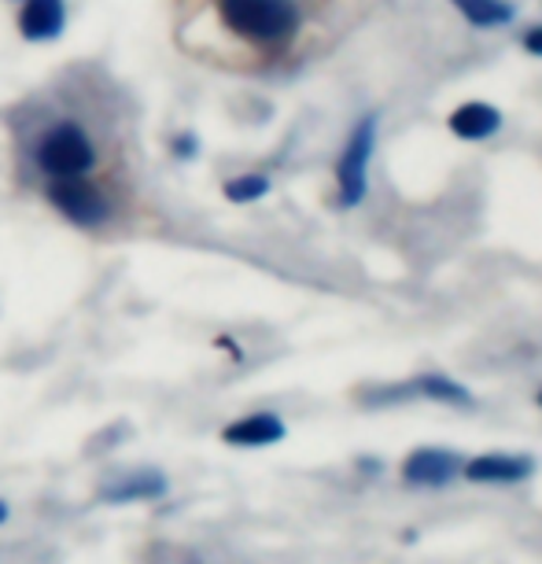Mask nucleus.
<instances>
[{"instance_id":"obj_6","label":"nucleus","mask_w":542,"mask_h":564,"mask_svg":"<svg viewBox=\"0 0 542 564\" xmlns=\"http://www.w3.org/2000/svg\"><path fill=\"white\" fill-rule=\"evenodd\" d=\"M440 399V402H458V406H473V391L454 384L443 372H424V377H413L410 384H395V388H380L373 391V402H391V399Z\"/></svg>"},{"instance_id":"obj_9","label":"nucleus","mask_w":542,"mask_h":564,"mask_svg":"<svg viewBox=\"0 0 542 564\" xmlns=\"http://www.w3.org/2000/svg\"><path fill=\"white\" fill-rule=\"evenodd\" d=\"M289 429H284L281 417L273 413H251V417H240L221 429V440L229 446H270V443H281Z\"/></svg>"},{"instance_id":"obj_5","label":"nucleus","mask_w":542,"mask_h":564,"mask_svg":"<svg viewBox=\"0 0 542 564\" xmlns=\"http://www.w3.org/2000/svg\"><path fill=\"white\" fill-rule=\"evenodd\" d=\"M462 457L443 446H418L402 462V480L410 487H446L454 476H462Z\"/></svg>"},{"instance_id":"obj_7","label":"nucleus","mask_w":542,"mask_h":564,"mask_svg":"<svg viewBox=\"0 0 542 564\" xmlns=\"http://www.w3.org/2000/svg\"><path fill=\"white\" fill-rule=\"evenodd\" d=\"M535 473L531 454H480L462 465V476L473 484H517Z\"/></svg>"},{"instance_id":"obj_1","label":"nucleus","mask_w":542,"mask_h":564,"mask_svg":"<svg viewBox=\"0 0 542 564\" xmlns=\"http://www.w3.org/2000/svg\"><path fill=\"white\" fill-rule=\"evenodd\" d=\"M218 15L251 45H289L303 26L295 0H218Z\"/></svg>"},{"instance_id":"obj_12","label":"nucleus","mask_w":542,"mask_h":564,"mask_svg":"<svg viewBox=\"0 0 542 564\" xmlns=\"http://www.w3.org/2000/svg\"><path fill=\"white\" fill-rule=\"evenodd\" d=\"M458 12L469 19L476 30H495V26H506L513 23L517 8L509 0H451Z\"/></svg>"},{"instance_id":"obj_4","label":"nucleus","mask_w":542,"mask_h":564,"mask_svg":"<svg viewBox=\"0 0 542 564\" xmlns=\"http://www.w3.org/2000/svg\"><path fill=\"white\" fill-rule=\"evenodd\" d=\"M48 199L63 218L74 221V226L93 229V226H104L111 215L108 199H104L93 185H85V181H59V185H52Z\"/></svg>"},{"instance_id":"obj_3","label":"nucleus","mask_w":542,"mask_h":564,"mask_svg":"<svg viewBox=\"0 0 542 564\" xmlns=\"http://www.w3.org/2000/svg\"><path fill=\"white\" fill-rule=\"evenodd\" d=\"M373 141H377V115H366L350 141L344 148L336 163V181H339V204L355 207L366 199V170H369V155H373Z\"/></svg>"},{"instance_id":"obj_8","label":"nucleus","mask_w":542,"mask_h":564,"mask_svg":"<svg viewBox=\"0 0 542 564\" xmlns=\"http://www.w3.org/2000/svg\"><path fill=\"white\" fill-rule=\"evenodd\" d=\"M170 491L166 476L155 473V468H137V473L122 476L115 484H104L100 487V502L108 506H130V502H155Z\"/></svg>"},{"instance_id":"obj_13","label":"nucleus","mask_w":542,"mask_h":564,"mask_svg":"<svg viewBox=\"0 0 542 564\" xmlns=\"http://www.w3.org/2000/svg\"><path fill=\"white\" fill-rule=\"evenodd\" d=\"M270 193V177L262 174H243V177H232L226 185V196L232 204H251V199H262Z\"/></svg>"},{"instance_id":"obj_14","label":"nucleus","mask_w":542,"mask_h":564,"mask_svg":"<svg viewBox=\"0 0 542 564\" xmlns=\"http://www.w3.org/2000/svg\"><path fill=\"white\" fill-rule=\"evenodd\" d=\"M524 48L531 52V56H542V26H531L524 34Z\"/></svg>"},{"instance_id":"obj_10","label":"nucleus","mask_w":542,"mask_h":564,"mask_svg":"<svg viewBox=\"0 0 542 564\" xmlns=\"http://www.w3.org/2000/svg\"><path fill=\"white\" fill-rule=\"evenodd\" d=\"M446 126H451V133H458L462 141H484V137L498 133V126H502V111L491 108V104L473 100V104L454 108Z\"/></svg>"},{"instance_id":"obj_11","label":"nucleus","mask_w":542,"mask_h":564,"mask_svg":"<svg viewBox=\"0 0 542 564\" xmlns=\"http://www.w3.org/2000/svg\"><path fill=\"white\" fill-rule=\"evenodd\" d=\"M63 23H67L63 0H26L23 15H19V30H23V37H30V41L56 37Z\"/></svg>"},{"instance_id":"obj_16","label":"nucleus","mask_w":542,"mask_h":564,"mask_svg":"<svg viewBox=\"0 0 542 564\" xmlns=\"http://www.w3.org/2000/svg\"><path fill=\"white\" fill-rule=\"evenodd\" d=\"M4 520H8V506L0 502V524H4Z\"/></svg>"},{"instance_id":"obj_17","label":"nucleus","mask_w":542,"mask_h":564,"mask_svg":"<svg viewBox=\"0 0 542 564\" xmlns=\"http://www.w3.org/2000/svg\"><path fill=\"white\" fill-rule=\"evenodd\" d=\"M539 402H542V391H539Z\"/></svg>"},{"instance_id":"obj_15","label":"nucleus","mask_w":542,"mask_h":564,"mask_svg":"<svg viewBox=\"0 0 542 564\" xmlns=\"http://www.w3.org/2000/svg\"><path fill=\"white\" fill-rule=\"evenodd\" d=\"M174 152H177V155H185V159H193V155H196V137H188V133H185V137H177Z\"/></svg>"},{"instance_id":"obj_2","label":"nucleus","mask_w":542,"mask_h":564,"mask_svg":"<svg viewBox=\"0 0 542 564\" xmlns=\"http://www.w3.org/2000/svg\"><path fill=\"white\" fill-rule=\"evenodd\" d=\"M93 163H97V152H93V141L82 126L63 122L41 137L37 144V166L52 177L78 181L85 170H93Z\"/></svg>"}]
</instances>
